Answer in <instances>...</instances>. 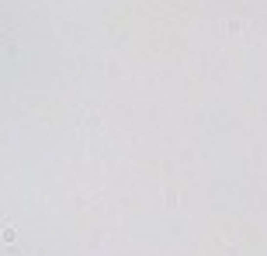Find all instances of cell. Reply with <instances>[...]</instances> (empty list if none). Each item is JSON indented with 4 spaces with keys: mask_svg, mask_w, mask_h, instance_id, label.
<instances>
[{
    "mask_svg": "<svg viewBox=\"0 0 267 256\" xmlns=\"http://www.w3.org/2000/svg\"><path fill=\"white\" fill-rule=\"evenodd\" d=\"M14 239H18L14 222H0V242H14Z\"/></svg>",
    "mask_w": 267,
    "mask_h": 256,
    "instance_id": "1",
    "label": "cell"
}]
</instances>
